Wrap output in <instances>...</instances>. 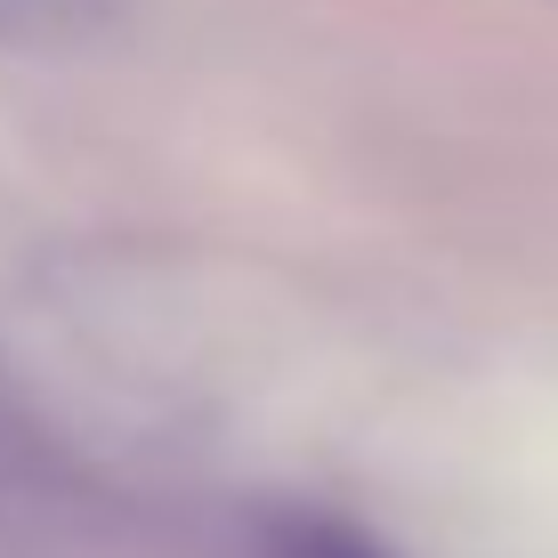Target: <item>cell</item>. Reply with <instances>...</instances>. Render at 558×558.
<instances>
[{
	"mask_svg": "<svg viewBox=\"0 0 558 558\" xmlns=\"http://www.w3.org/2000/svg\"><path fill=\"white\" fill-rule=\"evenodd\" d=\"M122 0H0V41H25V49H49V41H82L98 33Z\"/></svg>",
	"mask_w": 558,
	"mask_h": 558,
	"instance_id": "obj_1",
	"label": "cell"
},
{
	"mask_svg": "<svg viewBox=\"0 0 558 558\" xmlns=\"http://www.w3.org/2000/svg\"><path fill=\"white\" fill-rule=\"evenodd\" d=\"M300 558H364V550H349V543H307Z\"/></svg>",
	"mask_w": 558,
	"mask_h": 558,
	"instance_id": "obj_2",
	"label": "cell"
}]
</instances>
